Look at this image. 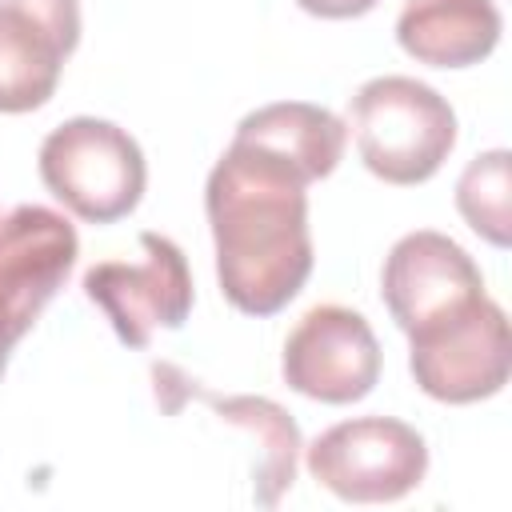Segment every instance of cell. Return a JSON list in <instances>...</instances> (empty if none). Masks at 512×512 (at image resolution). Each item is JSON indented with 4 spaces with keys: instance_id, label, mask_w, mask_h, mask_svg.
I'll return each mask as SVG.
<instances>
[{
    "instance_id": "8fae6325",
    "label": "cell",
    "mask_w": 512,
    "mask_h": 512,
    "mask_svg": "<svg viewBox=\"0 0 512 512\" xmlns=\"http://www.w3.org/2000/svg\"><path fill=\"white\" fill-rule=\"evenodd\" d=\"M504 20L496 0H404L396 44L428 68H468L492 56Z\"/></svg>"
},
{
    "instance_id": "9c48e42d",
    "label": "cell",
    "mask_w": 512,
    "mask_h": 512,
    "mask_svg": "<svg viewBox=\"0 0 512 512\" xmlns=\"http://www.w3.org/2000/svg\"><path fill=\"white\" fill-rule=\"evenodd\" d=\"M480 296H484V276L476 260L444 232L432 228L408 232L384 256L380 300L404 336L468 308Z\"/></svg>"
},
{
    "instance_id": "2e32d148",
    "label": "cell",
    "mask_w": 512,
    "mask_h": 512,
    "mask_svg": "<svg viewBox=\"0 0 512 512\" xmlns=\"http://www.w3.org/2000/svg\"><path fill=\"white\" fill-rule=\"evenodd\" d=\"M308 16H320V20H352V16H364L372 12L380 0H296Z\"/></svg>"
},
{
    "instance_id": "5b68a950",
    "label": "cell",
    "mask_w": 512,
    "mask_h": 512,
    "mask_svg": "<svg viewBox=\"0 0 512 512\" xmlns=\"http://www.w3.org/2000/svg\"><path fill=\"white\" fill-rule=\"evenodd\" d=\"M408 372L440 404H476L496 396L512 372V336L504 308L484 292L468 308L408 332Z\"/></svg>"
},
{
    "instance_id": "6da1fadb",
    "label": "cell",
    "mask_w": 512,
    "mask_h": 512,
    "mask_svg": "<svg viewBox=\"0 0 512 512\" xmlns=\"http://www.w3.org/2000/svg\"><path fill=\"white\" fill-rule=\"evenodd\" d=\"M308 176L280 152L232 136L204 184L216 280L244 316H276L312 276Z\"/></svg>"
},
{
    "instance_id": "7a4b0ae2",
    "label": "cell",
    "mask_w": 512,
    "mask_h": 512,
    "mask_svg": "<svg viewBox=\"0 0 512 512\" xmlns=\"http://www.w3.org/2000/svg\"><path fill=\"white\" fill-rule=\"evenodd\" d=\"M348 128L364 168L396 188L424 184L456 148L452 104L416 76H372L348 96Z\"/></svg>"
},
{
    "instance_id": "8992f818",
    "label": "cell",
    "mask_w": 512,
    "mask_h": 512,
    "mask_svg": "<svg viewBox=\"0 0 512 512\" xmlns=\"http://www.w3.org/2000/svg\"><path fill=\"white\" fill-rule=\"evenodd\" d=\"M80 256L72 220L44 204H16L0 220V380Z\"/></svg>"
},
{
    "instance_id": "3957f363",
    "label": "cell",
    "mask_w": 512,
    "mask_h": 512,
    "mask_svg": "<svg viewBox=\"0 0 512 512\" xmlns=\"http://www.w3.org/2000/svg\"><path fill=\"white\" fill-rule=\"evenodd\" d=\"M44 188L88 224L124 220L148 184V164L128 128L100 116H72L56 124L40 144Z\"/></svg>"
},
{
    "instance_id": "ba28073f",
    "label": "cell",
    "mask_w": 512,
    "mask_h": 512,
    "mask_svg": "<svg viewBox=\"0 0 512 512\" xmlns=\"http://www.w3.org/2000/svg\"><path fill=\"white\" fill-rule=\"evenodd\" d=\"M284 384L320 404H356L380 380V344L364 312L344 304L308 308L280 352Z\"/></svg>"
},
{
    "instance_id": "5bb4252c",
    "label": "cell",
    "mask_w": 512,
    "mask_h": 512,
    "mask_svg": "<svg viewBox=\"0 0 512 512\" xmlns=\"http://www.w3.org/2000/svg\"><path fill=\"white\" fill-rule=\"evenodd\" d=\"M508 168H512V152L508 148H492L480 152L476 160H468V168L456 180V208L468 220V228L476 236H484L496 248L512 244V200H508Z\"/></svg>"
},
{
    "instance_id": "7c38bea8",
    "label": "cell",
    "mask_w": 512,
    "mask_h": 512,
    "mask_svg": "<svg viewBox=\"0 0 512 512\" xmlns=\"http://www.w3.org/2000/svg\"><path fill=\"white\" fill-rule=\"evenodd\" d=\"M240 140L264 144L272 152H280L284 160H292L308 180H324L336 172L344 144H348V124L324 108V104H308V100H276L264 104L256 112H248L236 124Z\"/></svg>"
},
{
    "instance_id": "52a82bcc",
    "label": "cell",
    "mask_w": 512,
    "mask_h": 512,
    "mask_svg": "<svg viewBox=\"0 0 512 512\" xmlns=\"http://www.w3.org/2000/svg\"><path fill=\"white\" fill-rule=\"evenodd\" d=\"M144 260H100L84 272V296L112 320L124 348H148L156 328H184L192 312V272L172 236L140 232Z\"/></svg>"
},
{
    "instance_id": "277c9868",
    "label": "cell",
    "mask_w": 512,
    "mask_h": 512,
    "mask_svg": "<svg viewBox=\"0 0 512 512\" xmlns=\"http://www.w3.org/2000/svg\"><path fill=\"white\" fill-rule=\"evenodd\" d=\"M308 476L348 504H392L428 472L424 436L396 416H356L324 428L304 448Z\"/></svg>"
},
{
    "instance_id": "30bf717a",
    "label": "cell",
    "mask_w": 512,
    "mask_h": 512,
    "mask_svg": "<svg viewBox=\"0 0 512 512\" xmlns=\"http://www.w3.org/2000/svg\"><path fill=\"white\" fill-rule=\"evenodd\" d=\"M152 392H156V404L168 412V416H180L188 400H200L208 404L224 424L248 432L260 448L256 456V468H252V496L260 508H276L280 496L292 488L296 480V460H300V428L296 420L268 396H220V392H208L200 380H192L184 368L168 364V360H156L152 364Z\"/></svg>"
},
{
    "instance_id": "4fadbf2b",
    "label": "cell",
    "mask_w": 512,
    "mask_h": 512,
    "mask_svg": "<svg viewBox=\"0 0 512 512\" xmlns=\"http://www.w3.org/2000/svg\"><path fill=\"white\" fill-rule=\"evenodd\" d=\"M64 60V48L36 16L0 0V112L44 108L60 84Z\"/></svg>"
},
{
    "instance_id": "9a60e30c",
    "label": "cell",
    "mask_w": 512,
    "mask_h": 512,
    "mask_svg": "<svg viewBox=\"0 0 512 512\" xmlns=\"http://www.w3.org/2000/svg\"><path fill=\"white\" fill-rule=\"evenodd\" d=\"M4 4H16L28 16H36L56 36L64 56L76 52V44H80V0H4Z\"/></svg>"
}]
</instances>
